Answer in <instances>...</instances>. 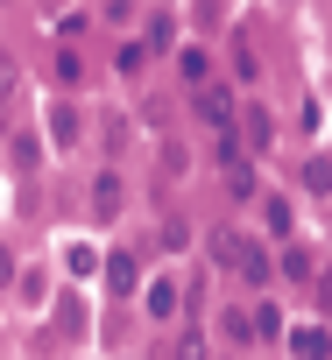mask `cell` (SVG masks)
I'll use <instances>...</instances> for the list:
<instances>
[{"label": "cell", "instance_id": "6", "mask_svg": "<svg viewBox=\"0 0 332 360\" xmlns=\"http://www.w3.org/2000/svg\"><path fill=\"white\" fill-rule=\"evenodd\" d=\"M283 269H290L297 283H311V276H318V255H311V248H290V255H283Z\"/></svg>", "mask_w": 332, "mask_h": 360}, {"label": "cell", "instance_id": "1", "mask_svg": "<svg viewBox=\"0 0 332 360\" xmlns=\"http://www.w3.org/2000/svg\"><path fill=\"white\" fill-rule=\"evenodd\" d=\"M212 262H226L241 283H269L276 269H269V255H262V240H248V233H234V226H219L212 233Z\"/></svg>", "mask_w": 332, "mask_h": 360}, {"label": "cell", "instance_id": "15", "mask_svg": "<svg viewBox=\"0 0 332 360\" xmlns=\"http://www.w3.org/2000/svg\"><path fill=\"white\" fill-rule=\"evenodd\" d=\"M318 360H325V353H318Z\"/></svg>", "mask_w": 332, "mask_h": 360}, {"label": "cell", "instance_id": "12", "mask_svg": "<svg viewBox=\"0 0 332 360\" xmlns=\"http://www.w3.org/2000/svg\"><path fill=\"white\" fill-rule=\"evenodd\" d=\"M15 169H36V134H15Z\"/></svg>", "mask_w": 332, "mask_h": 360}, {"label": "cell", "instance_id": "7", "mask_svg": "<svg viewBox=\"0 0 332 360\" xmlns=\"http://www.w3.org/2000/svg\"><path fill=\"white\" fill-rule=\"evenodd\" d=\"M148 311L170 318V311H177V283H155V290H148Z\"/></svg>", "mask_w": 332, "mask_h": 360}, {"label": "cell", "instance_id": "2", "mask_svg": "<svg viewBox=\"0 0 332 360\" xmlns=\"http://www.w3.org/2000/svg\"><path fill=\"white\" fill-rule=\"evenodd\" d=\"M120 198H127V184H120L113 169H99V176H92V212H99V219H120Z\"/></svg>", "mask_w": 332, "mask_h": 360}, {"label": "cell", "instance_id": "11", "mask_svg": "<svg viewBox=\"0 0 332 360\" xmlns=\"http://www.w3.org/2000/svg\"><path fill=\"white\" fill-rule=\"evenodd\" d=\"M15 85H22V71H15V57L0 50V99H15Z\"/></svg>", "mask_w": 332, "mask_h": 360}, {"label": "cell", "instance_id": "3", "mask_svg": "<svg viewBox=\"0 0 332 360\" xmlns=\"http://www.w3.org/2000/svg\"><path fill=\"white\" fill-rule=\"evenodd\" d=\"M198 120L226 134V120H234V92H226V85H205V92H198Z\"/></svg>", "mask_w": 332, "mask_h": 360}, {"label": "cell", "instance_id": "5", "mask_svg": "<svg viewBox=\"0 0 332 360\" xmlns=\"http://www.w3.org/2000/svg\"><path fill=\"white\" fill-rule=\"evenodd\" d=\"M106 276H113V297H134V283H141L127 255H113V262H106Z\"/></svg>", "mask_w": 332, "mask_h": 360}, {"label": "cell", "instance_id": "13", "mask_svg": "<svg viewBox=\"0 0 332 360\" xmlns=\"http://www.w3.org/2000/svg\"><path fill=\"white\" fill-rule=\"evenodd\" d=\"M177 360H205V332H184L177 339Z\"/></svg>", "mask_w": 332, "mask_h": 360}, {"label": "cell", "instance_id": "9", "mask_svg": "<svg viewBox=\"0 0 332 360\" xmlns=\"http://www.w3.org/2000/svg\"><path fill=\"white\" fill-rule=\"evenodd\" d=\"M262 219H269V233H290V198H269Z\"/></svg>", "mask_w": 332, "mask_h": 360}, {"label": "cell", "instance_id": "8", "mask_svg": "<svg viewBox=\"0 0 332 360\" xmlns=\"http://www.w3.org/2000/svg\"><path fill=\"white\" fill-rule=\"evenodd\" d=\"M226 191H234V198L255 191V169H248V162H226Z\"/></svg>", "mask_w": 332, "mask_h": 360}, {"label": "cell", "instance_id": "14", "mask_svg": "<svg viewBox=\"0 0 332 360\" xmlns=\"http://www.w3.org/2000/svg\"><path fill=\"white\" fill-rule=\"evenodd\" d=\"M8 283H15V255H8V248H0V290H8Z\"/></svg>", "mask_w": 332, "mask_h": 360}, {"label": "cell", "instance_id": "4", "mask_svg": "<svg viewBox=\"0 0 332 360\" xmlns=\"http://www.w3.org/2000/svg\"><path fill=\"white\" fill-rule=\"evenodd\" d=\"M269 141H276V120L262 106H248V148H269Z\"/></svg>", "mask_w": 332, "mask_h": 360}, {"label": "cell", "instance_id": "10", "mask_svg": "<svg viewBox=\"0 0 332 360\" xmlns=\"http://www.w3.org/2000/svg\"><path fill=\"white\" fill-rule=\"evenodd\" d=\"M290 346H297V360H318V353H325V332H297Z\"/></svg>", "mask_w": 332, "mask_h": 360}]
</instances>
